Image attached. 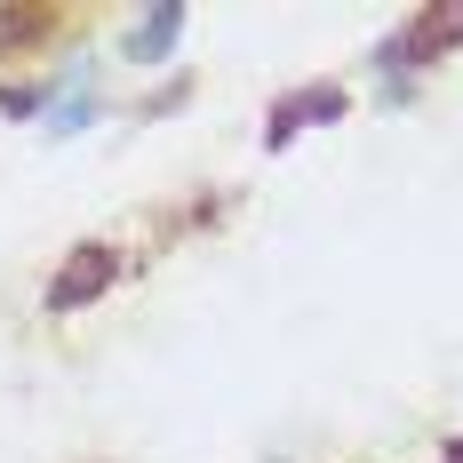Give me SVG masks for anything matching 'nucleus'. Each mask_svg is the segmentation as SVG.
<instances>
[{"label": "nucleus", "instance_id": "f257e3e1", "mask_svg": "<svg viewBox=\"0 0 463 463\" xmlns=\"http://www.w3.org/2000/svg\"><path fill=\"white\" fill-rule=\"evenodd\" d=\"M112 272H120V248H112V240H80V248L56 264V279H48L41 304L56 312V320H72V312H89L96 296L112 288Z\"/></svg>", "mask_w": 463, "mask_h": 463}, {"label": "nucleus", "instance_id": "f03ea898", "mask_svg": "<svg viewBox=\"0 0 463 463\" xmlns=\"http://www.w3.org/2000/svg\"><path fill=\"white\" fill-rule=\"evenodd\" d=\"M448 48H463V0H431V8H416V24L383 48V64H431Z\"/></svg>", "mask_w": 463, "mask_h": 463}, {"label": "nucleus", "instance_id": "7ed1b4c3", "mask_svg": "<svg viewBox=\"0 0 463 463\" xmlns=\"http://www.w3.org/2000/svg\"><path fill=\"white\" fill-rule=\"evenodd\" d=\"M320 120H344V89H335V80H312V89L279 96L272 120H264V144H288L296 128H320Z\"/></svg>", "mask_w": 463, "mask_h": 463}, {"label": "nucleus", "instance_id": "20e7f679", "mask_svg": "<svg viewBox=\"0 0 463 463\" xmlns=\"http://www.w3.org/2000/svg\"><path fill=\"white\" fill-rule=\"evenodd\" d=\"M56 33H64V8H48V0H0V56H33Z\"/></svg>", "mask_w": 463, "mask_h": 463}, {"label": "nucleus", "instance_id": "39448f33", "mask_svg": "<svg viewBox=\"0 0 463 463\" xmlns=\"http://www.w3.org/2000/svg\"><path fill=\"white\" fill-rule=\"evenodd\" d=\"M176 33H184V8L168 0V8H152V16L137 24V41H128V56H137V64H160V56L176 48Z\"/></svg>", "mask_w": 463, "mask_h": 463}, {"label": "nucleus", "instance_id": "423d86ee", "mask_svg": "<svg viewBox=\"0 0 463 463\" xmlns=\"http://www.w3.org/2000/svg\"><path fill=\"white\" fill-rule=\"evenodd\" d=\"M439 463H463V439H448V448H439Z\"/></svg>", "mask_w": 463, "mask_h": 463}]
</instances>
